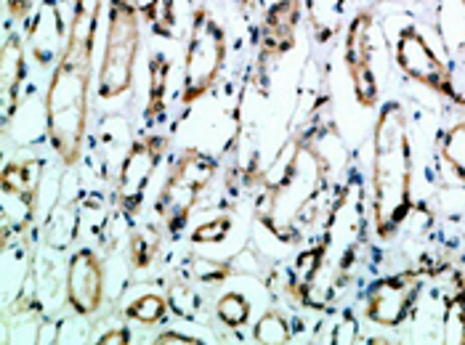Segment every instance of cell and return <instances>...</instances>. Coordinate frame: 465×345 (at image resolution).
<instances>
[{
	"label": "cell",
	"instance_id": "cell-1",
	"mask_svg": "<svg viewBox=\"0 0 465 345\" xmlns=\"http://www.w3.org/2000/svg\"><path fill=\"white\" fill-rule=\"evenodd\" d=\"M104 0H74L64 48L45 88V133L62 165L74 168L88 133L94 85V45Z\"/></svg>",
	"mask_w": 465,
	"mask_h": 345
},
{
	"label": "cell",
	"instance_id": "cell-2",
	"mask_svg": "<svg viewBox=\"0 0 465 345\" xmlns=\"http://www.w3.org/2000/svg\"><path fill=\"white\" fill-rule=\"evenodd\" d=\"M412 171L407 112L399 102H386L372 128V226L381 242L394 240L415 210Z\"/></svg>",
	"mask_w": 465,
	"mask_h": 345
},
{
	"label": "cell",
	"instance_id": "cell-3",
	"mask_svg": "<svg viewBox=\"0 0 465 345\" xmlns=\"http://www.w3.org/2000/svg\"><path fill=\"white\" fill-rule=\"evenodd\" d=\"M142 48V11L134 0H109L104 54L96 94L104 102L120 99L134 85V69Z\"/></svg>",
	"mask_w": 465,
	"mask_h": 345
},
{
	"label": "cell",
	"instance_id": "cell-4",
	"mask_svg": "<svg viewBox=\"0 0 465 345\" xmlns=\"http://www.w3.org/2000/svg\"><path fill=\"white\" fill-rule=\"evenodd\" d=\"M215 172H218V160L208 152L197 146L181 152L154 202V212L168 240H179L183 234L200 197L213 183Z\"/></svg>",
	"mask_w": 465,
	"mask_h": 345
},
{
	"label": "cell",
	"instance_id": "cell-5",
	"mask_svg": "<svg viewBox=\"0 0 465 345\" xmlns=\"http://www.w3.org/2000/svg\"><path fill=\"white\" fill-rule=\"evenodd\" d=\"M229 54L226 30L208 8H197L192 16V33L183 54L181 106L189 109L215 88Z\"/></svg>",
	"mask_w": 465,
	"mask_h": 345
},
{
	"label": "cell",
	"instance_id": "cell-6",
	"mask_svg": "<svg viewBox=\"0 0 465 345\" xmlns=\"http://www.w3.org/2000/svg\"><path fill=\"white\" fill-rule=\"evenodd\" d=\"M40 168L35 157L11 160L0 172V226H3V247L11 237L27 234L37 212V189H40Z\"/></svg>",
	"mask_w": 465,
	"mask_h": 345
},
{
	"label": "cell",
	"instance_id": "cell-7",
	"mask_svg": "<svg viewBox=\"0 0 465 345\" xmlns=\"http://www.w3.org/2000/svg\"><path fill=\"white\" fill-rule=\"evenodd\" d=\"M394 59L401 74H407L418 85H423L433 94L444 96L447 102L465 109V96L455 85L452 69L436 56V51L430 48V43L426 40V34L420 33L418 25L410 22L399 30L394 40Z\"/></svg>",
	"mask_w": 465,
	"mask_h": 345
},
{
	"label": "cell",
	"instance_id": "cell-8",
	"mask_svg": "<svg viewBox=\"0 0 465 345\" xmlns=\"http://www.w3.org/2000/svg\"><path fill=\"white\" fill-rule=\"evenodd\" d=\"M171 146V138L160 136V133H146L136 138L131 143V149L125 152L117 181H114V205L117 212L131 223L143 205V194L154 178L157 165L163 163L165 152Z\"/></svg>",
	"mask_w": 465,
	"mask_h": 345
},
{
	"label": "cell",
	"instance_id": "cell-9",
	"mask_svg": "<svg viewBox=\"0 0 465 345\" xmlns=\"http://www.w3.org/2000/svg\"><path fill=\"white\" fill-rule=\"evenodd\" d=\"M375 34H378L375 11L372 8L357 11V16L351 19V25L346 30L343 59H346V72L351 77L354 99L364 109H375L381 102V80H378V69H375V54H378Z\"/></svg>",
	"mask_w": 465,
	"mask_h": 345
},
{
	"label": "cell",
	"instance_id": "cell-10",
	"mask_svg": "<svg viewBox=\"0 0 465 345\" xmlns=\"http://www.w3.org/2000/svg\"><path fill=\"white\" fill-rule=\"evenodd\" d=\"M423 276H426L423 271H399L375 279L364 292L361 316L386 330L401 327L418 309L423 292Z\"/></svg>",
	"mask_w": 465,
	"mask_h": 345
},
{
	"label": "cell",
	"instance_id": "cell-11",
	"mask_svg": "<svg viewBox=\"0 0 465 345\" xmlns=\"http://www.w3.org/2000/svg\"><path fill=\"white\" fill-rule=\"evenodd\" d=\"M64 290H67V306L74 316H94L102 310L107 276H104V263L96 250L77 247L72 252Z\"/></svg>",
	"mask_w": 465,
	"mask_h": 345
},
{
	"label": "cell",
	"instance_id": "cell-12",
	"mask_svg": "<svg viewBox=\"0 0 465 345\" xmlns=\"http://www.w3.org/2000/svg\"><path fill=\"white\" fill-rule=\"evenodd\" d=\"M301 22V0H272L266 5L261 37H258V64L266 67L280 62L295 45V33Z\"/></svg>",
	"mask_w": 465,
	"mask_h": 345
},
{
	"label": "cell",
	"instance_id": "cell-13",
	"mask_svg": "<svg viewBox=\"0 0 465 345\" xmlns=\"http://www.w3.org/2000/svg\"><path fill=\"white\" fill-rule=\"evenodd\" d=\"M27 80V56H25V40L19 33L5 34V43L0 48V104H3V125L8 128L19 102L22 88Z\"/></svg>",
	"mask_w": 465,
	"mask_h": 345
},
{
	"label": "cell",
	"instance_id": "cell-14",
	"mask_svg": "<svg viewBox=\"0 0 465 345\" xmlns=\"http://www.w3.org/2000/svg\"><path fill=\"white\" fill-rule=\"evenodd\" d=\"M168 80H171V59L165 54H154L149 62V91H146V123L157 125L168 114Z\"/></svg>",
	"mask_w": 465,
	"mask_h": 345
},
{
	"label": "cell",
	"instance_id": "cell-15",
	"mask_svg": "<svg viewBox=\"0 0 465 345\" xmlns=\"http://www.w3.org/2000/svg\"><path fill=\"white\" fill-rule=\"evenodd\" d=\"M163 240H165V232L163 226L157 223H146V226H139L131 240H128V261H131V269L134 271H146L152 269V263L157 261V252L163 247Z\"/></svg>",
	"mask_w": 465,
	"mask_h": 345
},
{
	"label": "cell",
	"instance_id": "cell-16",
	"mask_svg": "<svg viewBox=\"0 0 465 345\" xmlns=\"http://www.w3.org/2000/svg\"><path fill=\"white\" fill-rule=\"evenodd\" d=\"M309 19H312V33L317 43H330L341 30V14H343V0H306Z\"/></svg>",
	"mask_w": 465,
	"mask_h": 345
},
{
	"label": "cell",
	"instance_id": "cell-17",
	"mask_svg": "<svg viewBox=\"0 0 465 345\" xmlns=\"http://www.w3.org/2000/svg\"><path fill=\"white\" fill-rule=\"evenodd\" d=\"M439 157L441 165H447V171L465 183V120L455 123L439 136Z\"/></svg>",
	"mask_w": 465,
	"mask_h": 345
},
{
	"label": "cell",
	"instance_id": "cell-18",
	"mask_svg": "<svg viewBox=\"0 0 465 345\" xmlns=\"http://www.w3.org/2000/svg\"><path fill=\"white\" fill-rule=\"evenodd\" d=\"M171 303H168V295H157V292H146V295H139L128 309H125V319L136 321V324H143V327H157L163 324L168 316H171Z\"/></svg>",
	"mask_w": 465,
	"mask_h": 345
},
{
	"label": "cell",
	"instance_id": "cell-19",
	"mask_svg": "<svg viewBox=\"0 0 465 345\" xmlns=\"http://www.w3.org/2000/svg\"><path fill=\"white\" fill-rule=\"evenodd\" d=\"M183 269H186V279H194L200 284H221L229 276H234L232 261H218V258H208L200 252H192L186 258Z\"/></svg>",
	"mask_w": 465,
	"mask_h": 345
},
{
	"label": "cell",
	"instance_id": "cell-20",
	"mask_svg": "<svg viewBox=\"0 0 465 345\" xmlns=\"http://www.w3.org/2000/svg\"><path fill=\"white\" fill-rule=\"evenodd\" d=\"M252 343L282 345L292 343V327L277 309H269L252 324Z\"/></svg>",
	"mask_w": 465,
	"mask_h": 345
},
{
	"label": "cell",
	"instance_id": "cell-21",
	"mask_svg": "<svg viewBox=\"0 0 465 345\" xmlns=\"http://www.w3.org/2000/svg\"><path fill=\"white\" fill-rule=\"evenodd\" d=\"M252 306L242 292H223L215 301V319L229 330H242L251 321Z\"/></svg>",
	"mask_w": 465,
	"mask_h": 345
},
{
	"label": "cell",
	"instance_id": "cell-22",
	"mask_svg": "<svg viewBox=\"0 0 465 345\" xmlns=\"http://www.w3.org/2000/svg\"><path fill=\"white\" fill-rule=\"evenodd\" d=\"M142 16L157 37L176 34V3L173 0H146Z\"/></svg>",
	"mask_w": 465,
	"mask_h": 345
},
{
	"label": "cell",
	"instance_id": "cell-23",
	"mask_svg": "<svg viewBox=\"0 0 465 345\" xmlns=\"http://www.w3.org/2000/svg\"><path fill=\"white\" fill-rule=\"evenodd\" d=\"M168 303L171 310L181 316L183 321H194L197 319V310H200V295L189 287V281L176 279L171 287H168Z\"/></svg>",
	"mask_w": 465,
	"mask_h": 345
},
{
	"label": "cell",
	"instance_id": "cell-24",
	"mask_svg": "<svg viewBox=\"0 0 465 345\" xmlns=\"http://www.w3.org/2000/svg\"><path fill=\"white\" fill-rule=\"evenodd\" d=\"M232 226H234L232 215H229V212H221V215H215L211 221L200 223V226L189 234V242H192V244H221V242L232 234Z\"/></svg>",
	"mask_w": 465,
	"mask_h": 345
},
{
	"label": "cell",
	"instance_id": "cell-25",
	"mask_svg": "<svg viewBox=\"0 0 465 345\" xmlns=\"http://www.w3.org/2000/svg\"><path fill=\"white\" fill-rule=\"evenodd\" d=\"M332 343H359V319L354 316V310H343V316L335 321V327H332Z\"/></svg>",
	"mask_w": 465,
	"mask_h": 345
},
{
	"label": "cell",
	"instance_id": "cell-26",
	"mask_svg": "<svg viewBox=\"0 0 465 345\" xmlns=\"http://www.w3.org/2000/svg\"><path fill=\"white\" fill-rule=\"evenodd\" d=\"M154 345H200L203 340L192 338V335H181V332H173V330H163L160 335H154Z\"/></svg>",
	"mask_w": 465,
	"mask_h": 345
},
{
	"label": "cell",
	"instance_id": "cell-27",
	"mask_svg": "<svg viewBox=\"0 0 465 345\" xmlns=\"http://www.w3.org/2000/svg\"><path fill=\"white\" fill-rule=\"evenodd\" d=\"M30 8H33V0H5V11L11 22H27Z\"/></svg>",
	"mask_w": 465,
	"mask_h": 345
},
{
	"label": "cell",
	"instance_id": "cell-28",
	"mask_svg": "<svg viewBox=\"0 0 465 345\" xmlns=\"http://www.w3.org/2000/svg\"><path fill=\"white\" fill-rule=\"evenodd\" d=\"M99 345H125L131 343V332L125 330V327H117V330H107V332H102L99 335Z\"/></svg>",
	"mask_w": 465,
	"mask_h": 345
},
{
	"label": "cell",
	"instance_id": "cell-29",
	"mask_svg": "<svg viewBox=\"0 0 465 345\" xmlns=\"http://www.w3.org/2000/svg\"><path fill=\"white\" fill-rule=\"evenodd\" d=\"M450 303L458 309V313H460V319H463V324H465V279H463V284H460V290L455 292V298H450Z\"/></svg>",
	"mask_w": 465,
	"mask_h": 345
},
{
	"label": "cell",
	"instance_id": "cell-30",
	"mask_svg": "<svg viewBox=\"0 0 465 345\" xmlns=\"http://www.w3.org/2000/svg\"><path fill=\"white\" fill-rule=\"evenodd\" d=\"M460 3H463V8H465V0H460Z\"/></svg>",
	"mask_w": 465,
	"mask_h": 345
}]
</instances>
